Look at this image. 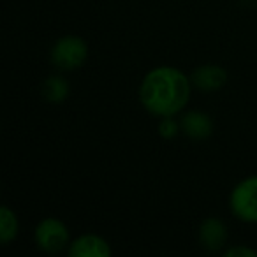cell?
<instances>
[{"label": "cell", "mask_w": 257, "mask_h": 257, "mask_svg": "<svg viewBox=\"0 0 257 257\" xmlns=\"http://www.w3.org/2000/svg\"><path fill=\"white\" fill-rule=\"evenodd\" d=\"M190 76L173 65H159L145 74L140 85V102L157 118L176 116L189 104L192 93Z\"/></svg>", "instance_id": "1"}, {"label": "cell", "mask_w": 257, "mask_h": 257, "mask_svg": "<svg viewBox=\"0 0 257 257\" xmlns=\"http://www.w3.org/2000/svg\"><path fill=\"white\" fill-rule=\"evenodd\" d=\"M88 58V44L79 36H64L50 50V60L60 71H76Z\"/></svg>", "instance_id": "2"}, {"label": "cell", "mask_w": 257, "mask_h": 257, "mask_svg": "<svg viewBox=\"0 0 257 257\" xmlns=\"http://www.w3.org/2000/svg\"><path fill=\"white\" fill-rule=\"evenodd\" d=\"M229 208L238 220L257 224V175L246 176L236 183L229 196Z\"/></svg>", "instance_id": "3"}, {"label": "cell", "mask_w": 257, "mask_h": 257, "mask_svg": "<svg viewBox=\"0 0 257 257\" xmlns=\"http://www.w3.org/2000/svg\"><path fill=\"white\" fill-rule=\"evenodd\" d=\"M36 246L44 253H58L69 248L71 245V232L69 227L55 217H46L36 225L34 231Z\"/></svg>", "instance_id": "4"}, {"label": "cell", "mask_w": 257, "mask_h": 257, "mask_svg": "<svg viewBox=\"0 0 257 257\" xmlns=\"http://www.w3.org/2000/svg\"><path fill=\"white\" fill-rule=\"evenodd\" d=\"M227 79H229L227 71H225L222 65H215V64L199 65V67L194 69L192 74H190L192 86L204 93L218 92L220 88H224Z\"/></svg>", "instance_id": "5"}, {"label": "cell", "mask_w": 257, "mask_h": 257, "mask_svg": "<svg viewBox=\"0 0 257 257\" xmlns=\"http://www.w3.org/2000/svg\"><path fill=\"white\" fill-rule=\"evenodd\" d=\"M199 245L208 252H218L224 248L227 241V227L224 220L218 217H208L201 222L199 231H197Z\"/></svg>", "instance_id": "6"}, {"label": "cell", "mask_w": 257, "mask_h": 257, "mask_svg": "<svg viewBox=\"0 0 257 257\" xmlns=\"http://www.w3.org/2000/svg\"><path fill=\"white\" fill-rule=\"evenodd\" d=\"M67 253L71 257H109L111 246L102 236L86 232L72 239L67 248Z\"/></svg>", "instance_id": "7"}, {"label": "cell", "mask_w": 257, "mask_h": 257, "mask_svg": "<svg viewBox=\"0 0 257 257\" xmlns=\"http://www.w3.org/2000/svg\"><path fill=\"white\" fill-rule=\"evenodd\" d=\"M180 125H182L183 134L196 141L208 140L213 134V120L204 111H187V113H183Z\"/></svg>", "instance_id": "8"}, {"label": "cell", "mask_w": 257, "mask_h": 257, "mask_svg": "<svg viewBox=\"0 0 257 257\" xmlns=\"http://www.w3.org/2000/svg\"><path fill=\"white\" fill-rule=\"evenodd\" d=\"M41 93L50 104H62L71 95V85L64 76H48L41 85Z\"/></svg>", "instance_id": "9"}, {"label": "cell", "mask_w": 257, "mask_h": 257, "mask_svg": "<svg viewBox=\"0 0 257 257\" xmlns=\"http://www.w3.org/2000/svg\"><path fill=\"white\" fill-rule=\"evenodd\" d=\"M20 222L16 213L9 206L0 208V241L2 245H9L18 238Z\"/></svg>", "instance_id": "10"}, {"label": "cell", "mask_w": 257, "mask_h": 257, "mask_svg": "<svg viewBox=\"0 0 257 257\" xmlns=\"http://www.w3.org/2000/svg\"><path fill=\"white\" fill-rule=\"evenodd\" d=\"M180 128H182V125L175 120V116H164L159 121V136L164 140H173L178 136Z\"/></svg>", "instance_id": "11"}, {"label": "cell", "mask_w": 257, "mask_h": 257, "mask_svg": "<svg viewBox=\"0 0 257 257\" xmlns=\"http://www.w3.org/2000/svg\"><path fill=\"white\" fill-rule=\"evenodd\" d=\"M224 253L227 257H257V250L252 248V246H245V245L231 246V248H227Z\"/></svg>", "instance_id": "12"}]
</instances>
